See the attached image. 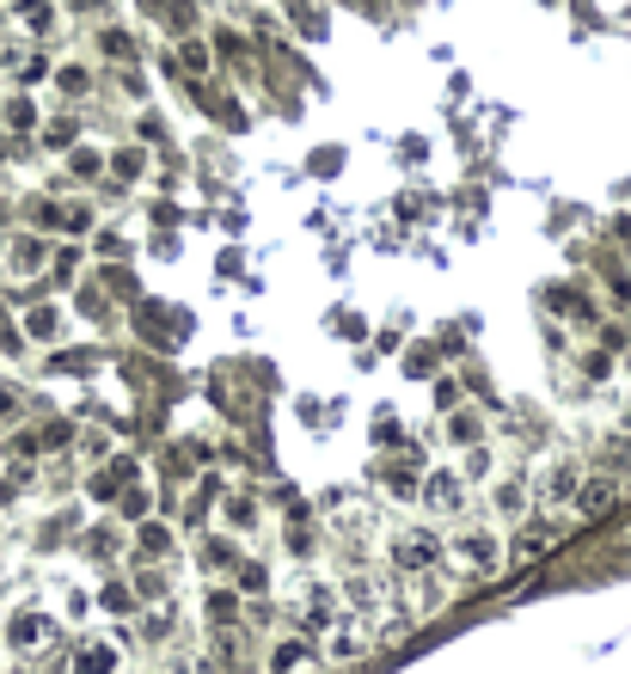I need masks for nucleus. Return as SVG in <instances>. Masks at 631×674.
<instances>
[{
	"label": "nucleus",
	"mask_w": 631,
	"mask_h": 674,
	"mask_svg": "<svg viewBox=\"0 0 631 674\" xmlns=\"http://www.w3.org/2000/svg\"><path fill=\"white\" fill-rule=\"evenodd\" d=\"M55 644H62V620H55L50 608H19V613H7V650H13L19 662H43Z\"/></svg>",
	"instance_id": "obj_1"
},
{
	"label": "nucleus",
	"mask_w": 631,
	"mask_h": 674,
	"mask_svg": "<svg viewBox=\"0 0 631 674\" xmlns=\"http://www.w3.org/2000/svg\"><path fill=\"white\" fill-rule=\"evenodd\" d=\"M386 552H393V570H399V577H430V570L442 564V533L417 521V528H399Z\"/></svg>",
	"instance_id": "obj_2"
},
{
	"label": "nucleus",
	"mask_w": 631,
	"mask_h": 674,
	"mask_svg": "<svg viewBox=\"0 0 631 674\" xmlns=\"http://www.w3.org/2000/svg\"><path fill=\"white\" fill-rule=\"evenodd\" d=\"M442 558H454V564L473 570V577H497L503 570V546L490 540L485 528H461L454 540H442Z\"/></svg>",
	"instance_id": "obj_3"
},
{
	"label": "nucleus",
	"mask_w": 631,
	"mask_h": 674,
	"mask_svg": "<svg viewBox=\"0 0 631 674\" xmlns=\"http://www.w3.org/2000/svg\"><path fill=\"white\" fill-rule=\"evenodd\" d=\"M325 650H331V662H362L374 650V632H369V613H350V608H338L331 613V625L325 632Z\"/></svg>",
	"instance_id": "obj_4"
},
{
	"label": "nucleus",
	"mask_w": 631,
	"mask_h": 674,
	"mask_svg": "<svg viewBox=\"0 0 631 674\" xmlns=\"http://www.w3.org/2000/svg\"><path fill=\"white\" fill-rule=\"evenodd\" d=\"M68 674H123V644L117 637H80L74 656H68Z\"/></svg>",
	"instance_id": "obj_5"
},
{
	"label": "nucleus",
	"mask_w": 631,
	"mask_h": 674,
	"mask_svg": "<svg viewBox=\"0 0 631 674\" xmlns=\"http://www.w3.org/2000/svg\"><path fill=\"white\" fill-rule=\"evenodd\" d=\"M331 613H338V589H331V582H301V589H294V620H301V637L307 632H325Z\"/></svg>",
	"instance_id": "obj_6"
},
{
	"label": "nucleus",
	"mask_w": 631,
	"mask_h": 674,
	"mask_svg": "<svg viewBox=\"0 0 631 674\" xmlns=\"http://www.w3.org/2000/svg\"><path fill=\"white\" fill-rule=\"evenodd\" d=\"M417 502H423V509H435V516H461V509H466V478L435 466V473H423Z\"/></svg>",
	"instance_id": "obj_7"
},
{
	"label": "nucleus",
	"mask_w": 631,
	"mask_h": 674,
	"mask_svg": "<svg viewBox=\"0 0 631 674\" xmlns=\"http://www.w3.org/2000/svg\"><path fill=\"white\" fill-rule=\"evenodd\" d=\"M263 668H270V674H319V668H325V656L313 650V637H282V644H270Z\"/></svg>",
	"instance_id": "obj_8"
},
{
	"label": "nucleus",
	"mask_w": 631,
	"mask_h": 674,
	"mask_svg": "<svg viewBox=\"0 0 631 674\" xmlns=\"http://www.w3.org/2000/svg\"><path fill=\"white\" fill-rule=\"evenodd\" d=\"M0 80H19V86H38V80H50V62L38 55V43H0Z\"/></svg>",
	"instance_id": "obj_9"
},
{
	"label": "nucleus",
	"mask_w": 631,
	"mask_h": 674,
	"mask_svg": "<svg viewBox=\"0 0 631 674\" xmlns=\"http://www.w3.org/2000/svg\"><path fill=\"white\" fill-rule=\"evenodd\" d=\"M31 221L38 227H55V234H93V209L86 203H31Z\"/></svg>",
	"instance_id": "obj_10"
},
{
	"label": "nucleus",
	"mask_w": 631,
	"mask_h": 674,
	"mask_svg": "<svg viewBox=\"0 0 631 674\" xmlns=\"http://www.w3.org/2000/svg\"><path fill=\"white\" fill-rule=\"evenodd\" d=\"M43 265H50V246H43L38 234H13L7 239V277L13 282H31Z\"/></svg>",
	"instance_id": "obj_11"
},
{
	"label": "nucleus",
	"mask_w": 631,
	"mask_h": 674,
	"mask_svg": "<svg viewBox=\"0 0 631 674\" xmlns=\"http://www.w3.org/2000/svg\"><path fill=\"white\" fill-rule=\"evenodd\" d=\"M577 485H582V466H577V454H552V460H546V473H539V497H546V502H565V497H577Z\"/></svg>",
	"instance_id": "obj_12"
},
{
	"label": "nucleus",
	"mask_w": 631,
	"mask_h": 674,
	"mask_svg": "<svg viewBox=\"0 0 631 674\" xmlns=\"http://www.w3.org/2000/svg\"><path fill=\"white\" fill-rule=\"evenodd\" d=\"M13 25L25 31V43L55 38V25H62V7H55V0H19V7H13Z\"/></svg>",
	"instance_id": "obj_13"
},
{
	"label": "nucleus",
	"mask_w": 631,
	"mask_h": 674,
	"mask_svg": "<svg viewBox=\"0 0 631 674\" xmlns=\"http://www.w3.org/2000/svg\"><path fill=\"white\" fill-rule=\"evenodd\" d=\"M558 540H565V528H558V521H552V528H527V521H521V533L509 540V564H539V558L552 552Z\"/></svg>",
	"instance_id": "obj_14"
},
{
	"label": "nucleus",
	"mask_w": 631,
	"mask_h": 674,
	"mask_svg": "<svg viewBox=\"0 0 631 674\" xmlns=\"http://www.w3.org/2000/svg\"><path fill=\"white\" fill-rule=\"evenodd\" d=\"M570 502H577V521H601L607 509L619 502V485H613V478H582Z\"/></svg>",
	"instance_id": "obj_15"
},
{
	"label": "nucleus",
	"mask_w": 631,
	"mask_h": 674,
	"mask_svg": "<svg viewBox=\"0 0 631 674\" xmlns=\"http://www.w3.org/2000/svg\"><path fill=\"white\" fill-rule=\"evenodd\" d=\"M25 338L31 344H55V338H62V307H50V301L31 307L25 313Z\"/></svg>",
	"instance_id": "obj_16"
},
{
	"label": "nucleus",
	"mask_w": 631,
	"mask_h": 674,
	"mask_svg": "<svg viewBox=\"0 0 631 674\" xmlns=\"http://www.w3.org/2000/svg\"><path fill=\"white\" fill-rule=\"evenodd\" d=\"M490 509L497 516H527V478H497L490 485Z\"/></svg>",
	"instance_id": "obj_17"
},
{
	"label": "nucleus",
	"mask_w": 631,
	"mask_h": 674,
	"mask_svg": "<svg viewBox=\"0 0 631 674\" xmlns=\"http://www.w3.org/2000/svg\"><path fill=\"white\" fill-rule=\"evenodd\" d=\"M55 93H62L68 105L86 98V93H93V68H86V62H62V68H55Z\"/></svg>",
	"instance_id": "obj_18"
},
{
	"label": "nucleus",
	"mask_w": 631,
	"mask_h": 674,
	"mask_svg": "<svg viewBox=\"0 0 631 674\" xmlns=\"http://www.w3.org/2000/svg\"><path fill=\"white\" fill-rule=\"evenodd\" d=\"M203 620H209L215 632H227V625L239 620V595L234 589H209V595H203Z\"/></svg>",
	"instance_id": "obj_19"
},
{
	"label": "nucleus",
	"mask_w": 631,
	"mask_h": 674,
	"mask_svg": "<svg viewBox=\"0 0 631 674\" xmlns=\"http://www.w3.org/2000/svg\"><path fill=\"white\" fill-rule=\"evenodd\" d=\"M38 142L50 147V154H68V147H80V123L74 117H50V123H38Z\"/></svg>",
	"instance_id": "obj_20"
},
{
	"label": "nucleus",
	"mask_w": 631,
	"mask_h": 674,
	"mask_svg": "<svg viewBox=\"0 0 631 674\" xmlns=\"http://www.w3.org/2000/svg\"><path fill=\"white\" fill-rule=\"evenodd\" d=\"M343 595L355 601L350 613H369V608H381V601H386V582L381 577H350V582H343Z\"/></svg>",
	"instance_id": "obj_21"
},
{
	"label": "nucleus",
	"mask_w": 631,
	"mask_h": 674,
	"mask_svg": "<svg viewBox=\"0 0 631 674\" xmlns=\"http://www.w3.org/2000/svg\"><path fill=\"white\" fill-rule=\"evenodd\" d=\"M68 178H80V185L105 178V154L99 147H68Z\"/></svg>",
	"instance_id": "obj_22"
},
{
	"label": "nucleus",
	"mask_w": 631,
	"mask_h": 674,
	"mask_svg": "<svg viewBox=\"0 0 631 674\" xmlns=\"http://www.w3.org/2000/svg\"><path fill=\"white\" fill-rule=\"evenodd\" d=\"M105 173L123 178V185H135V178L147 173V154H142V147H117V154H105Z\"/></svg>",
	"instance_id": "obj_23"
},
{
	"label": "nucleus",
	"mask_w": 631,
	"mask_h": 674,
	"mask_svg": "<svg viewBox=\"0 0 631 674\" xmlns=\"http://www.w3.org/2000/svg\"><path fill=\"white\" fill-rule=\"evenodd\" d=\"M135 546H142L147 558H166V552H172V528H159L154 516H147V521H135Z\"/></svg>",
	"instance_id": "obj_24"
},
{
	"label": "nucleus",
	"mask_w": 631,
	"mask_h": 674,
	"mask_svg": "<svg viewBox=\"0 0 631 674\" xmlns=\"http://www.w3.org/2000/svg\"><path fill=\"white\" fill-rule=\"evenodd\" d=\"M99 50H105L111 62L135 68V38H130V31H123V25H105V31H99Z\"/></svg>",
	"instance_id": "obj_25"
},
{
	"label": "nucleus",
	"mask_w": 631,
	"mask_h": 674,
	"mask_svg": "<svg viewBox=\"0 0 631 674\" xmlns=\"http://www.w3.org/2000/svg\"><path fill=\"white\" fill-rule=\"evenodd\" d=\"M381 485H386V497L411 502V497H417V490H423V478L411 473V466H386V478H381Z\"/></svg>",
	"instance_id": "obj_26"
},
{
	"label": "nucleus",
	"mask_w": 631,
	"mask_h": 674,
	"mask_svg": "<svg viewBox=\"0 0 631 674\" xmlns=\"http://www.w3.org/2000/svg\"><path fill=\"white\" fill-rule=\"evenodd\" d=\"M447 436L466 442V448H473V442H485V424H478V411H454V417H447Z\"/></svg>",
	"instance_id": "obj_27"
},
{
	"label": "nucleus",
	"mask_w": 631,
	"mask_h": 674,
	"mask_svg": "<svg viewBox=\"0 0 631 674\" xmlns=\"http://www.w3.org/2000/svg\"><path fill=\"white\" fill-rule=\"evenodd\" d=\"M0 123H7V129H38V111H31V98H7V105H0Z\"/></svg>",
	"instance_id": "obj_28"
},
{
	"label": "nucleus",
	"mask_w": 631,
	"mask_h": 674,
	"mask_svg": "<svg viewBox=\"0 0 631 674\" xmlns=\"http://www.w3.org/2000/svg\"><path fill=\"white\" fill-rule=\"evenodd\" d=\"M221 516H227V528H239V533L258 528V509H251V497H227V502H221Z\"/></svg>",
	"instance_id": "obj_29"
},
{
	"label": "nucleus",
	"mask_w": 631,
	"mask_h": 674,
	"mask_svg": "<svg viewBox=\"0 0 631 674\" xmlns=\"http://www.w3.org/2000/svg\"><path fill=\"white\" fill-rule=\"evenodd\" d=\"M99 608H105V613H135L130 582H105V589H99Z\"/></svg>",
	"instance_id": "obj_30"
},
{
	"label": "nucleus",
	"mask_w": 631,
	"mask_h": 674,
	"mask_svg": "<svg viewBox=\"0 0 631 674\" xmlns=\"http://www.w3.org/2000/svg\"><path fill=\"white\" fill-rule=\"evenodd\" d=\"M234 589H239V595H263V589H270L263 564H234Z\"/></svg>",
	"instance_id": "obj_31"
},
{
	"label": "nucleus",
	"mask_w": 631,
	"mask_h": 674,
	"mask_svg": "<svg viewBox=\"0 0 631 674\" xmlns=\"http://www.w3.org/2000/svg\"><path fill=\"white\" fill-rule=\"evenodd\" d=\"M19 417H25V393L0 381V429H7V424H19Z\"/></svg>",
	"instance_id": "obj_32"
},
{
	"label": "nucleus",
	"mask_w": 631,
	"mask_h": 674,
	"mask_svg": "<svg viewBox=\"0 0 631 674\" xmlns=\"http://www.w3.org/2000/svg\"><path fill=\"white\" fill-rule=\"evenodd\" d=\"M147 509H154L147 485H130V490H123V516H130V521H147Z\"/></svg>",
	"instance_id": "obj_33"
},
{
	"label": "nucleus",
	"mask_w": 631,
	"mask_h": 674,
	"mask_svg": "<svg viewBox=\"0 0 631 674\" xmlns=\"http://www.w3.org/2000/svg\"><path fill=\"white\" fill-rule=\"evenodd\" d=\"M178 62H185L190 74H209V43H197V38H190V43H178Z\"/></svg>",
	"instance_id": "obj_34"
},
{
	"label": "nucleus",
	"mask_w": 631,
	"mask_h": 674,
	"mask_svg": "<svg viewBox=\"0 0 631 674\" xmlns=\"http://www.w3.org/2000/svg\"><path fill=\"white\" fill-rule=\"evenodd\" d=\"M142 637H154V644H166V637H172V613H166V608L142 613Z\"/></svg>",
	"instance_id": "obj_35"
},
{
	"label": "nucleus",
	"mask_w": 631,
	"mask_h": 674,
	"mask_svg": "<svg viewBox=\"0 0 631 674\" xmlns=\"http://www.w3.org/2000/svg\"><path fill=\"white\" fill-rule=\"evenodd\" d=\"M31 442H38V454L43 448H68V442H74V424H50L43 436H31Z\"/></svg>",
	"instance_id": "obj_36"
},
{
	"label": "nucleus",
	"mask_w": 631,
	"mask_h": 674,
	"mask_svg": "<svg viewBox=\"0 0 631 674\" xmlns=\"http://www.w3.org/2000/svg\"><path fill=\"white\" fill-rule=\"evenodd\" d=\"M80 454H93V460H105V454H111L105 429H86V436H80Z\"/></svg>",
	"instance_id": "obj_37"
},
{
	"label": "nucleus",
	"mask_w": 631,
	"mask_h": 674,
	"mask_svg": "<svg viewBox=\"0 0 631 674\" xmlns=\"http://www.w3.org/2000/svg\"><path fill=\"white\" fill-rule=\"evenodd\" d=\"M466 478H490V454H485V448L466 454Z\"/></svg>",
	"instance_id": "obj_38"
},
{
	"label": "nucleus",
	"mask_w": 631,
	"mask_h": 674,
	"mask_svg": "<svg viewBox=\"0 0 631 674\" xmlns=\"http://www.w3.org/2000/svg\"><path fill=\"white\" fill-rule=\"evenodd\" d=\"M86 546H93L99 558H111V552H117V533H111V528H99V533H93V540H86Z\"/></svg>",
	"instance_id": "obj_39"
},
{
	"label": "nucleus",
	"mask_w": 631,
	"mask_h": 674,
	"mask_svg": "<svg viewBox=\"0 0 631 674\" xmlns=\"http://www.w3.org/2000/svg\"><path fill=\"white\" fill-rule=\"evenodd\" d=\"M80 313H105V294H99V289H80Z\"/></svg>",
	"instance_id": "obj_40"
},
{
	"label": "nucleus",
	"mask_w": 631,
	"mask_h": 674,
	"mask_svg": "<svg viewBox=\"0 0 631 674\" xmlns=\"http://www.w3.org/2000/svg\"><path fill=\"white\" fill-rule=\"evenodd\" d=\"M105 282H111V289H117V294H135V282H130V270H105Z\"/></svg>",
	"instance_id": "obj_41"
},
{
	"label": "nucleus",
	"mask_w": 631,
	"mask_h": 674,
	"mask_svg": "<svg viewBox=\"0 0 631 674\" xmlns=\"http://www.w3.org/2000/svg\"><path fill=\"white\" fill-rule=\"evenodd\" d=\"M19 497V485H13V473H0V509H7V502Z\"/></svg>",
	"instance_id": "obj_42"
},
{
	"label": "nucleus",
	"mask_w": 631,
	"mask_h": 674,
	"mask_svg": "<svg viewBox=\"0 0 631 674\" xmlns=\"http://www.w3.org/2000/svg\"><path fill=\"white\" fill-rule=\"evenodd\" d=\"M68 7H74V13H105L111 0H68Z\"/></svg>",
	"instance_id": "obj_43"
},
{
	"label": "nucleus",
	"mask_w": 631,
	"mask_h": 674,
	"mask_svg": "<svg viewBox=\"0 0 631 674\" xmlns=\"http://www.w3.org/2000/svg\"><path fill=\"white\" fill-rule=\"evenodd\" d=\"M13 7H19V0H0V13H13Z\"/></svg>",
	"instance_id": "obj_44"
},
{
	"label": "nucleus",
	"mask_w": 631,
	"mask_h": 674,
	"mask_svg": "<svg viewBox=\"0 0 631 674\" xmlns=\"http://www.w3.org/2000/svg\"><path fill=\"white\" fill-rule=\"evenodd\" d=\"M625 417H631V405H625Z\"/></svg>",
	"instance_id": "obj_45"
},
{
	"label": "nucleus",
	"mask_w": 631,
	"mask_h": 674,
	"mask_svg": "<svg viewBox=\"0 0 631 674\" xmlns=\"http://www.w3.org/2000/svg\"><path fill=\"white\" fill-rule=\"evenodd\" d=\"M0 570H7V564H0Z\"/></svg>",
	"instance_id": "obj_46"
}]
</instances>
